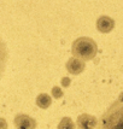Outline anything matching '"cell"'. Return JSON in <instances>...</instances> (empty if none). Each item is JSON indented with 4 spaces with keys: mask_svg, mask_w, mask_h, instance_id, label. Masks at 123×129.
I'll return each instance as SVG.
<instances>
[{
    "mask_svg": "<svg viewBox=\"0 0 123 129\" xmlns=\"http://www.w3.org/2000/svg\"><path fill=\"white\" fill-rule=\"evenodd\" d=\"M97 129H123V92L100 116Z\"/></svg>",
    "mask_w": 123,
    "mask_h": 129,
    "instance_id": "1",
    "label": "cell"
},
{
    "mask_svg": "<svg viewBox=\"0 0 123 129\" xmlns=\"http://www.w3.org/2000/svg\"><path fill=\"white\" fill-rule=\"evenodd\" d=\"M98 52V46L93 39L87 36L77 38L73 42L71 46V53L75 58H78L83 62L93 60Z\"/></svg>",
    "mask_w": 123,
    "mask_h": 129,
    "instance_id": "2",
    "label": "cell"
},
{
    "mask_svg": "<svg viewBox=\"0 0 123 129\" xmlns=\"http://www.w3.org/2000/svg\"><path fill=\"white\" fill-rule=\"evenodd\" d=\"M13 123L16 129H36V121L25 113H17Z\"/></svg>",
    "mask_w": 123,
    "mask_h": 129,
    "instance_id": "3",
    "label": "cell"
},
{
    "mask_svg": "<svg viewBox=\"0 0 123 129\" xmlns=\"http://www.w3.org/2000/svg\"><path fill=\"white\" fill-rule=\"evenodd\" d=\"M76 124L77 129H95L98 125V119L89 113H82L77 117Z\"/></svg>",
    "mask_w": 123,
    "mask_h": 129,
    "instance_id": "4",
    "label": "cell"
},
{
    "mask_svg": "<svg viewBox=\"0 0 123 129\" xmlns=\"http://www.w3.org/2000/svg\"><path fill=\"white\" fill-rule=\"evenodd\" d=\"M86 68V62L78 59V58H70L65 64V69L68 70V73L71 75H80Z\"/></svg>",
    "mask_w": 123,
    "mask_h": 129,
    "instance_id": "5",
    "label": "cell"
},
{
    "mask_svg": "<svg viewBox=\"0 0 123 129\" xmlns=\"http://www.w3.org/2000/svg\"><path fill=\"white\" fill-rule=\"evenodd\" d=\"M115 28V21L109 16H100L97 19V29L100 33L107 34Z\"/></svg>",
    "mask_w": 123,
    "mask_h": 129,
    "instance_id": "6",
    "label": "cell"
},
{
    "mask_svg": "<svg viewBox=\"0 0 123 129\" xmlns=\"http://www.w3.org/2000/svg\"><path fill=\"white\" fill-rule=\"evenodd\" d=\"M7 58H9V51L6 47L5 42L0 39V80L4 75L6 68V63H7Z\"/></svg>",
    "mask_w": 123,
    "mask_h": 129,
    "instance_id": "7",
    "label": "cell"
},
{
    "mask_svg": "<svg viewBox=\"0 0 123 129\" xmlns=\"http://www.w3.org/2000/svg\"><path fill=\"white\" fill-rule=\"evenodd\" d=\"M52 104V96L47 93H41L36 96V105L40 109H48Z\"/></svg>",
    "mask_w": 123,
    "mask_h": 129,
    "instance_id": "8",
    "label": "cell"
},
{
    "mask_svg": "<svg viewBox=\"0 0 123 129\" xmlns=\"http://www.w3.org/2000/svg\"><path fill=\"white\" fill-rule=\"evenodd\" d=\"M58 129H76V125L70 117H63L58 124Z\"/></svg>",
    "mask_w": 123,
    "mask_h": 129,
    "instance_id": "9",
    "label": "cell"
},
{
    "mask_svg": "<svg viewBox=\"0 0 123 129\" xmlns=\"http://www.w3.org/2000/svg\"><path fill=\"white\" fill-rule=\"evenodd\" d=\"M51 94H52V96H53L54 99H60L64 93H63V90H61L60 87H58V86H54V87L52 88V90H51Z\"/></svg>",
    "mask_w": 123,
    "mask_h": 129,
    "instance_id": "10",
    "label": "cell"
},
{
    "mask_svg": "<svg viewBox=\"0 0 123 129\" xmlns=\"http://www.w3.org/2000/svg\"><path fill=\"white\" fill-rule=\"evenodd\" d=\"M70 82H71V80L69 79V77H63L60 83L63 87H69V86H70Z\"/></svg>",
    "mask_w": 123,
    "mask_h": 129,
    "instance_id": "11",
    "label": "cell"
},
{
    "mask_svg": "<svg viewBox=\"0 0 123 129\" xmlns=\"http://www.w3.org/2000/svg\"><path fill=\"white\" fill-rule=\"evenodd\" d=\"M0 129H7V122L3 117H0Z\"/></svg>",
    "mask_w": 123,
    "mask_h": 129,
    "instance_id": "12",
    "label": "cell"
}]
</instances>
